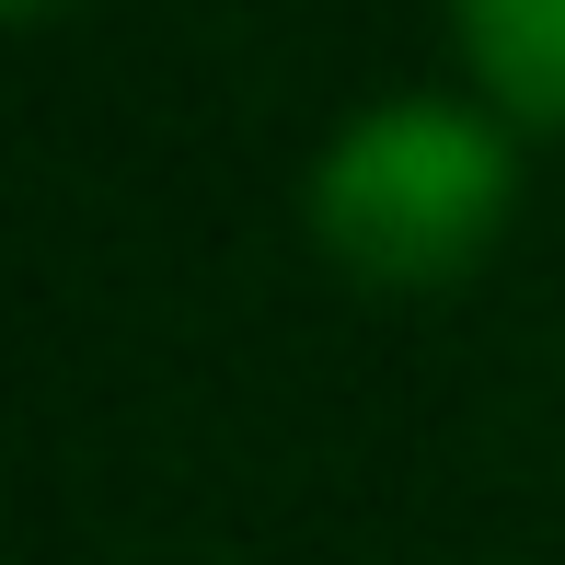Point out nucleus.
<instances>
[{
	"instance_id": "nucleus-1",
	"label": "nucleus",
	"mask_w": 565,
	"mask_h": 565,
	"mask_svg": "<svg viewBox=\"0 0 565 565\" xmlns=\"http://www.w3.org/2000/svg\"><path fill=\"white\" fill-rule=\"evenodd\" d=\"M323 266L381 300L461 289L520 220V150H508L497 105L461 93H381L323 139L312 185H300Z\"/></svg>"
},
{
	"instance_id": "nucleus-2",
	"label": "nucleus",
	"mask_w": 565,
	"mask_h": 565,
	"mask_svg": "<svg viewBox=\"0 0 565 565\" xmlns=\"http://www.w3.org/2000/svg\"><path fill=\"white\" fill-rule=\"evenodd\" d=\"M450 46L508 127L565 139V0H450Z\"/></svg>"
},
{
	"instance_id": "nucleus-3",
	"label": "nucleus",
	"mask_w": 565,
	"mask_h": 565,
	"mask_svg": "<svg viewBox=\"0 0 565 565\" xmlns=\"http://www.w3.org/2000/svg\"><path fill=\"white\" fill-rule=\"evenodd\" d=\"M0 12H12V23H46V12H58V0H0Z\"/></svg>"
}]
</instances>
